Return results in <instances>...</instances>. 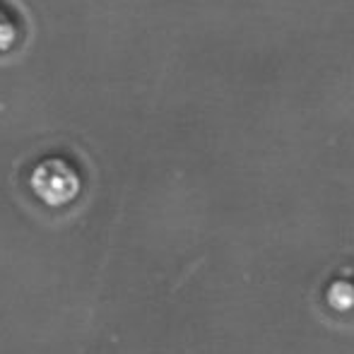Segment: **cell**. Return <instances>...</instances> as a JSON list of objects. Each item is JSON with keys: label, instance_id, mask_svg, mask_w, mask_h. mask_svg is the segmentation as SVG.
<instances>
[{"label": "cell", "instance_id": "obj_1", "mask_svg": "<svg viewBox=\"0 0 354 354\" xmlns=\"http://www.w3.org/2000/svg\"><path fill=\"white\" fill-rule=\"evenodd\" d=\"M32 188L37 191V196H41L46 203L58 205V203L73 201V196L80 188V178H77V171H75L66 159L48 157L34 169Z\"/></svg>", "mask_w": 354, "mask_h": 354}, {"label": "cell", "instance_id": "obj_2", "mask_svg": "<svg viewBox=\"0 0 354 354\" xmlns=\"http://www.w3.org/2000/svg\"><path fill=\"white\" fill-rule=\"evenodd\" d=\"M24 37V17L12 0H0V51H10Z\"/></svg>", "mask_w": 354, "mask_h": 354}]
</instances>
